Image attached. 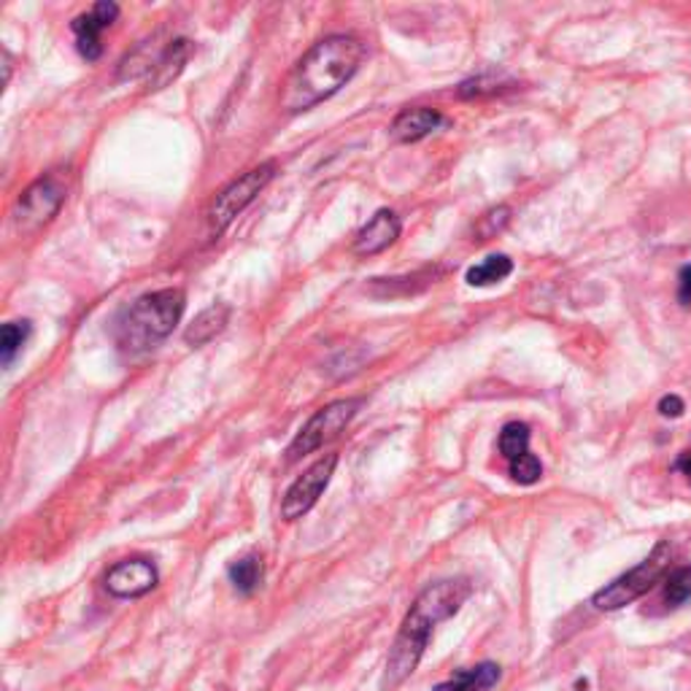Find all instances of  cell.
Listing matches in <instances>:
<instances>
[{"mask_svg": "<svg viewBox=\"0 0 691 691\" xmlns=\"http://www.w3.org/2000/svg\"><path fill=\"white\" fill-rule=\"evenodd\" d=\"M65 198H69V170H49L17 198L11 208V224L20 235H30L57 217Z\"/></svg>", "mask_w": 691, "mask_h": 691, "instance_id": "277c9868", "label": "cell"}, {"mask_svg": "<svg viewBox=\"0 0 691 691\" xmlns=\"http://www.w3.org/2000/svg\"><path fill=\"white\" fill-rule=\"evenodd\" d=\"M335 464H338V457L335 454L322 457L320 462H314L303 475H300L295 484L286 489L284 500H281V516H284L286 522H295V519L308 513L311 507L316 505V500L322 498L329 479H333Z\"/></svg>", "mask_w": 691, "mask_h": 691, "instance_id": "ba28073f", "label": "cell"}, {"mask_svg": "<svg viewBox=\"0 0 691 691\" xmlns=\"http://www.w3.org/2000/svg\"><path fill=\"white\" fill-rule=\"evenodd\" d=\"M30 333H33V327H30L28 320L3 324V329H0V359H3L6 368H9V365L14 363L17 354L22 352L24 341L30 338Z\"/></svg>", "mask_w": 691, "mask_h": 691, "instance_id": "ac0fdd59", "label": "cell"}, {"mask_svg": "<svg viewBox=\"0 0 691 691\" xmlns=\"http://www.w3.org/2000/svg\"><path fill=\"white\" fill-rule=\"evenodd\" d=\"M189 54H192V41L176 39L157 54V60L149 69V90H163L185 71Z\"/></svg>", "mask_w": 691, "mask_h": 691, "instance_id": "4fadbf2b", "label": "cell"}, {"mask_svg": "<svg viewBox=\"0 0 691 691\" xmlns=\"http://www.w3.org/2000/svg\"><path fill=\"white\" fill-rule=\"evenodd\" d=\"M687 599H691V567H678L672 570L668 580H664V603L670 608H678Z\"/></svg>", "mask_w": 691, "mask_h": 691, "instance_id": "ffe728a7", "label": "cell"}, {"mask_svg": "<svg viewBox=\"0 0 691 691\" xmlns=\"http://www.w3.org/2000/svg\"><path fill=\"white\" fill-rule=\"evenodd\" d=\"M511 273H513L511 256L489 254L486 260H481L479 265H473L468 273H464V281H468L470 286H492V284H498V281L511 276Z\"/></svg>", "mask_w": 691, "mask_h": 691, "instance_id": "2e32d148", "label": "cell"}, {"mask_svg": "<svg viewBox=\"0 0 691 691\" xmlns=\"http://www.w3.org/2000/svg\"><path fill=\"white\" fill-rule=\"evenodd\" d=\"M157 567L149 559H125L116 562L112 570L106 573V589L108 595L119 599H133L149 595L157 586Z\"/></svg>", "mask_w": 691, "mask_h": 691, "instance_id": "30bf717a", "label": "cell"}, {"mask_svg": "<svg viewBox=\"0 0 691 691\" xmlns=\"http://www.w3.org/2000/svg\"><path fill=\"white\" fill-rule=\"evenodd\" d=\"M443 122H446L443 114L436 112V108H427V106L402 108V112L395 116L389 133H392V138L400 140V144H416V140L436 133Z\"/></svg>", "mask_w": 691, "mask_h": 691, "instance_id": "7c38bea8", "label": "cell"}, {"mask_svg": "<svg viewBox=\"0 0 691 691\" xmlns=\"http://www.w3.org/2000/svg\"><path fill=\"white\" fill-rule=\"evenodd\" d=\"M500 451L507 462L519 460L530 451V427L522 421H507L500 432Z\"/></svg>", "mask_w": 691, "mask_h": 691, "instance_id": "d6986e66", "label": "cell"}, {"mask_svg": "<svg viewBox=\"0 0 691 691\" xmlns=\"http://www.w3.org/2000/svg\"><path fill=\"white\" fill-rule=\"evenodd\" d=\"M228 576L241 595H252L256 586L262 584V559L260 554H247L230 565Z\"/></svg>", "mask_w": 691, "mask_h": 691, "instance_id": "e0dca14e", "label": "cell"}, {"mask_svg": "<svg viewBox=\"0 0 691 691\" xmlns=\"http://www.w3.org/2000/svg\"><path fill=\"white\" fill-rule=\"evenodd\" d=\"M365 54L368 49L357 35L338 33L316 41L286 76L284 90H281V108L286 114H303L320 106L352 82Z\"/></svg>", "mask_w": 691, "mask_h": 691, "instance_id": "6da1fadb", "label": "cell"}, {"mask_svg": "<svg viewBox=\"0 0 691 691\" xmlns=\"http://www.w3.org/2000/svg\"><path fill=\"white\" fill-rule=\"evenodd\" d=\"M400 217H397L395 211H389V208H381V211H376V217L370 219L368 224H365L363 230L354 235V254H363V256H370V254H381L384 249H389L392 243L400 238Z\"/></svg>", "mask_w": 691, "mask_h": 691, "instance_id": "8fae6325", "label": "cell"}, {"mask_svg": "<svg viewBox=\"0 0 691 691\" xmlns=\"http://www.w3.org/2000/svg\"><path fill=\"white\" fill-rule=\"evenodd\" d=\"M678 300H681V305H691V265L681 268V273H678Z\"/></svg>", "mask_w": 691, "mask_h": 691, "instance_id": "7402d4cb", "label": "cell"}, {"mask_svg": "<svg viewBox=\"0 0 691 691\" xmlns=\"http://www.w3.org/2000/svg\"><path fill=\"white\" fill-rule=\"evenodd\" d=\"M228 322H230V305L228 303L208 305V308L200 311V314L195 316V322L187 327L185 341L189 346L211 344V341L217 338V335L222 333L224 327H228Z\"/></svg>", "mask_w": 691, "mask_h": 691, "instance_id": "5bb4252c", "label": "cell"}, {"mask_svg": "<svg viewBox=\"0 0 691 691\" xmlns=\"http://www.w3.org/2000/svg\"><path fill=\"white\" fill-rule=\"evenodd\" d=\"M507 464H511V475H513V481H516V484L530 486V484H535V481H541L543 464L535 454H530V451L524 457H519V460H513Z\"/></svg>", "mask_w": 691, "mask_h": 691, "instance_id": "44dd1931", "label": "cell"}, {"mask_svg": "<svg viewBox=\"0 0 691 691\" xmlns=\"http://www.w3.org/2000/svg\"><path fill=\"white\" fill-rule=\"evenodd\" d=\"M273 176H276V163L271 160V163L256 165V168L247 170L243 176H238L235 181H230V185L211 200V206H208V211H206L208 235L211 238L222 235V232L228 230L230 224L254 203L256 195L271 185Z\"/></svg>", "mask_w": 691, "mask_h": 691, "instance_id": "5b68a950", "label": "cell"}, {"mask_svg": "<svg viewBox=\"0 0 691 691\" xmlns=\"http://www.w3.org/2000/svg\"><path fill=\"white\" fill-rule=\"evenodd\" d=\"M670 559H672L670 543H659V546L653 548V554L640 562L638 567H632L627 576L616 578L614 584H608L603 591H597L591 605H595L597 610H619L624 605L635 603V599L643 597L648 589H653L659 580L668 576Z\"/></svg>", "mask_w": 691, "mask_h": 691, "instance_id": "8992f818", "label": "cell"}, {"mask_svg": "<svg viewBox=\"0 0 691 691\" xmlns=\"http://www.w3.org/2000/svg\"><path fill=\"white\" fill-rule=\"evenodd\" d=\"M470 597L468 580H440L436 586H427L402 619L400 632H397L392 651L387 659V672H384L381 691H395L416 670V664L425 657V648L430 643V635L436 624L451 619L462 608L464 599Z\"/></svg>", "mask_w": 691, "mask_h": 691, "instance_id": "7a4b0ae2", "label": "cell"}, {"mask_svg": "<svg viewBox=\"0 0 691 691\" xmlns=\"http://www.w3.org/2000/svg\"><path fill=\"white\" fill-rule=\"evenodd\" d=\"M676 470H678V473H681V475H687V481L691 484V449H689V451H683V454L678 457Z\"/></svg>", "mask_w": 691, "mask_h": 691, "instance_id": "cb8c5ba5", "label": "cell"}, {"mask_svg": "<svg viewBox=\"0 0 691 691\" xmlns=\"http://www.w3.org/2000/svg\"><path fill=\"white\" fill-rule=\"evenodd\" d=\"M359 406H363V400L348 397V400H335V402H329V406L320 408V411L305 421V427L297 432V438L292 440V446L286 449V460L290 462L303 460L305 454H311V451L322 449L324 443L338 438L341 432L352 425V419L357 416Z\"/></svg>", "mask_w": 691, "mask_h": 691, "instance_id": "52a82bcc", "label": "cell"}, {"mask_svg": "<svg viewBox=\"0 0 691 691\" xmlns=\"http://www.w3.org/2000/svg\"><path fill=\"white\" fill-rule=\"evenodd\" d=\"M659 411H662V416H681L683 413V400L676 395L662 397V402H659Z\"/></svg>", "mask_w": 691, "mask_h": 691, "instance_id": "603a6c76", "label": "cell"}, {"mask_svg": "<svg viewBox=\"0 0 691 691\" xmlns=\"http://www.w3.org/2000/svg\"><path fill=\"white\" fill-rule=\"evenodd\" d=\"M185 308L187 295L179 286L140 295L116 322V346L130 357L151 352L174 333L176 324L185 316Z\"/></svg>", "mask_w": 691, "mask_h": 691, "instance_id": "3957f363", "label": "cell"}, {"mask_svg": "<svg viewBox=\"0 0 691 691\" xmlns=\"http://www.w3.org/2000/svg\"><path fill=\"white\" fill-rule=\"evenodd\" d=\"M500 681V668L498 664L486 662L479 664L473 670H460L449 683H440L436 691H486Z\"/></svg>", "mask_w": 691, "mask_h": 691, "instance_id": "9a60e30c", "label": "cell"}, {"mask_svg": "<svg viewBox=\"0 0 691 691\" xmlns=\"http://www.w3.org/2000/svg\"><path fill=\"white\" fill-rule=\"evenodd\" d=\"M119 17V6L108 3V0H101L95 3L87 14H78L76 20L71 22L73 35H76V49L87 63H95L101 60L103 44H101V33L108 30Z\"/></svg>", "mask_w": 691, "mask_h": 691, "instance_id": "9c48e42d", "label": "cell"}]
</instances>
